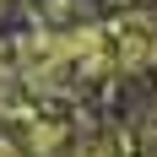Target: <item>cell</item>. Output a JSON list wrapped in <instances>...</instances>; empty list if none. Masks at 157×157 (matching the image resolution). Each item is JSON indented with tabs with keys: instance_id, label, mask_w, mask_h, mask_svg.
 Returning <instances> with one entry per match:
<instances>
[{
	"instance_id": "obj_1",
	"label": "cell",
	"mask_w": 157,
	"mask_h": 157,
	"mask_svg": "<svg viewBox=\"0 0 157 157\" xmlns=\"http://www.w3.org/2000/svg\"><path fill=\"white\" fill-rule=\"evenodd\" d=\"M0 11H6V0H0Z\"/></svg>"
}]
</instances>
